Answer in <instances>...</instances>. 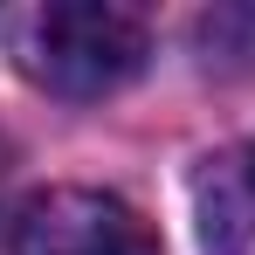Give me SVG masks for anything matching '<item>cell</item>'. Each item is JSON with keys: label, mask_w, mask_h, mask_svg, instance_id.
<instances>
[{"label": "cell", "mask_w": 255, "mask_h": 255, "mask_svg": "<svg viewBox=\"0 0 255 255\" xmlns=\"http://www.w3.org/2000/svg\"><path fill=\"white\" fill-rule=\"evenodd\" d=\"M193 221L207 255H255V138L221 145L193 172Z\"/></svg>", "instance_id": "cell-3"}, {"label": "cell", "mask_w": 255, "mask_h": 255, "mask_svg": "<svg viewBox=\"0 0 255 255\" xmlns=\"http://www.w3.org/2000/svg\"><path fill=\"white\" fill-rule=\"evenodd\" d=\"M193 48L200 69L221 83H249L255 76V7H207L193 21Z\"/></svg>", "instance_id": "cell-4"}, {"label": "cell", "mask_w": 255, "mask_h": 255, "mask_svg": "<svg viewBox=\"0 0 255 255\" xmlns=\"http://www.w3.org/2000/svg\"><path fill=\"white\" fill-rule=\"evenodd\" d=\"M145 55H152L145 14L118 0H55L28 21L21 69L55 97H111L145 69Z\"/></svg>", "instance_id": "cell-1"}, {"label": "cell", "mask_w": 255, "mask_h": 255, "mask_svg": "<svg viewBox=\"0 0 255 255\" xmlns=\"http://www.w3.org/2000/svg\"><path fill=\"white\" fill-rule=\"evenodd\" d=\"M14 255H159L145 214L97 186H55L35 193L14 221Z\"/></svg>", "instance_id": "cell-2"}]
</instances>
